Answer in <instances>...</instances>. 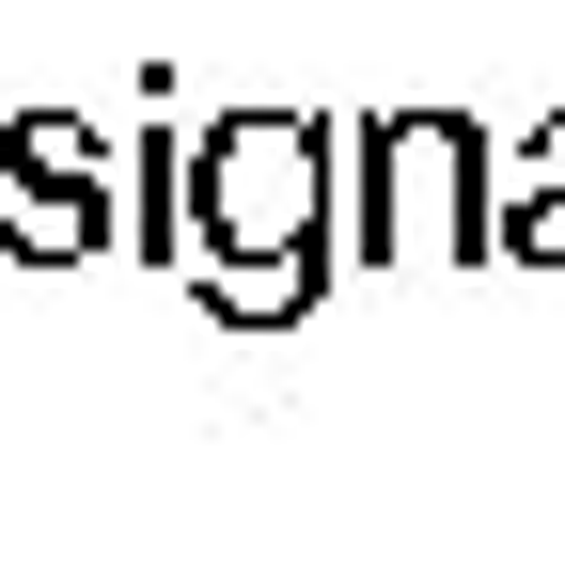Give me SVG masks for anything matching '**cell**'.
<instances>
[{
    "instance_id": "cell-2",
    "label": "cell",
    "mask_w": 565,
    "mask_h": 565,
    "mask_svg": "<svg viewBox=\"0 0 565 565\" xmlns=\"http://www.w3.org/2000/svg\"><path fill=\"white\" fill-rule=\"evenodd\" d=\"M330 236L362 267H487V126H456V110H362L345 126Z\"/></svg>"
},
{
    "instance_id": "cell-1",
    "label": "cell",
    "mask_w": 565,
    "mask_h": 565,
    "mask_svg": "<svg viewBox=\"0 0 565 565\" xmlns=\"http://www.w3.org/2000/svg\"><path fill=\"white\" fill-rule=\"evenodd\" d=\"M330 204H345V126L315 110H221L204 141H173V267L204 252V315L236 330L315 315V282L345 267Z\"/></svg>"
},
{
    "instance_id": "cell-3",
    "label": "cell",
    "mask_w": 565,
    "mask_h": 565,
    "mask_svg": "<svg viewBox=\"0 0 565 565\" xmlns=\"http://www.w3.org/2000/svg\"><path fill=\"white\" fill-rule=\"evenodd\" d=\"M0 189H17V267H79L126 236V204H110V158L63 110H17L0 126Z\"/></svg>"
},
{
    "instance_id": "cell-4",
    "label": "cell",
    "mask_w": 565,
    "mask_h": 565,
    "mask_svg": "<svg viewBox=\"0 0 565 565\" xmlns=\"http://www.w3.org/2000/svg\"><path fill=\"white\" fill-rule=\"evenodd\" d=\"M519 189H487V252H519V267H565V110L503 158Z\"/></svg>"
}]
</instances>
